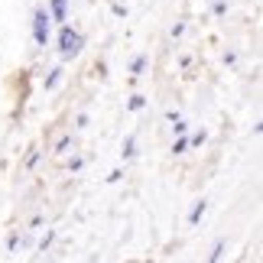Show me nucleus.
I'll return each instance as SVG.
<instances>
[{
  "instance_id": "obj_1",
  "label": "nucleus",
  "mask_w": 263,
  "mask_h": 263,
  "mask_svg": "<svg viewBox=\"0 0 263 263\" xmlns=\"http://www.w3.org/2000/svg\"><path fill=\"white\" fill-rule=\"evenodd\" d=\"M59 43H62V46H59V52H62L65 59H72V55H78V52H82V36H78L75 29H68V26L62 29Z\"/></svg>"
},
{
  "instance_id": "obj_3",
  "label": "nucleus",
  "mask_w": 263,
  "mask_h": 263,
  "mask_svg": "<svg viewBox=\"0 0 263 263\" xmlns=\"http://www.w3.org/2000/svg\"><path fill=\"white\" fill-rule=\"evenodd\" d=\"M52 13H55L59 20L65 16V0H52Z\"/></svg>"
},
{
  "instance_id": "obj_2",
  "label": "nucleus",
  "mask_w": 263,
  "mask_h": 263,
  "mask_svg": "<svg viewBox=\"0 0 263 263\" xmlns=\"http://www.w3.org/2000/svg\"><path fill=\"white\" fill-rule=\"evenodd\" d=\"M33 36H36L39 46H46V36H49V16H46V10H36V16H33Z\"/></svg>"
}]
</instances>
